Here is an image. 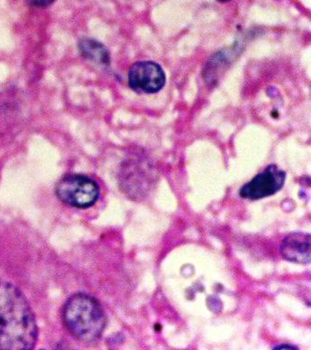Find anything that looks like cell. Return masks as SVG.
<instances>
[{"label":"cell","mask_w":311,"mask_h":350,"mask_svg":"<svg viewBox=\"0 0 311 350\" xmlns=\"http://www.w3.org/2000/svg\"><path fill=\"white\" fill-rule=\"evenodd\" d=\"M166 76L162 67L154 62H139L128 72V83L135 92L157 93L165 85Z\"/></svg>","instance_id":"5"},{"label":"cell","mask_w":311,"mask_h":350,"mask_svg":"<svg viewBox=\"0 0 311 350\" xmlns=\"http://www.w3.org/2000/svg\"><path fill=\"white\" fill-rule=\"evenodd\" d=\"M53 1L54 0H28V2L35 5V7H46V5H50Z\"/></svg>","instance_id":"8"},{"label":"cell","mask_w":311,"mask_h":350,"mask_svg":"<svg viewBox=\"0 0 311 350\" xmlns=\"http://www.w3.org/2000/svg\"><path fill=\"white\" fill-rule=\"evenodd\" d=\"M64 321L73 336L85 343H92L103 335L107 319L99 301L92 295L78 293L65 304Z\"/></svg>","instance_id":"2"},{"label":"cell","mask_w":311,"mask_h":350,"mask_svg":"<svg viewBox=\"0 0 311 350\" xmlns=\"http://www.w3.org/2000/svg\"><path fill=\"white\" fill-rule=\"evenodd\" d=\"M275 349H297L296 347L290 346V345H281V346L275 347Z\"/></svg>","instance_id":"9"},{"label":"cell","mask_w":311,"mask_h":350,"mask_svg":"<svg viewBox=\"0 0 311 350\" xmlns=\"http://www.w3.org/2000/svg\"><path fill=\"white\" fill-rule=\"evenodd\" d=\"M39 336L34 312L23 293L0 280V349H33Z\"/></svg>","instance_id":"1"},{"label":"cell","mask_w":311,"mask_h":350,"mask_svg":"<svg viewBox=\"0 0 311 350\" xmlns=\"http://www.w3.org/2000/svg\"><path fill=\"white\" fill-rule=\"evenodd\" d=\"M56 193L64 204L84 209L97 202L100 188L95 180L85 175L69 174L59 180Z\"/></svg>","instance_id":"3"},{"label":"cell","mask_w":311,"mask_h":350,"mask_svg":"<svg viewBox=\"0 0 311 350\" xmlns=\"http://www.w3.org/2000/svg\"><path fill=\"white\" fill-rule=\"evenodd\" d=\"M217 1L221 3H226L230 1V0H217Z\"/></svg>","instance_id":"10"},{"label":"cell","mask_w":311,"mask_h":350,"mask_svg":"<svg viewBox=\"0 0 311 350\" xmlns=\"http://www.w3.org/2000/svg\"><path fill=\"white\" fill-rule=\"evenodd\" d=\"M285 180L286 172L275 164H270L249 183H245L240 190L239 194L244 199H263L281 190Z\"/></svg>","instance_id":"4"},{"label":"cell","mask_w":311,"mask_h":350,"mask_svg":"<svg viewBox=\"0 0 311 350\" xmlns=\"http://www.w3.org/2000/svg\"><path fill=\"white\" fill-rule=\"evenodd\" d=\"M79 48H80L81 54L87 59L102 63V64H109L110 62L107 49L102 43L96 40L83 38L80 41Z\"/></svg>","instance_id":"7"},{"label":"cell","mask_w":311,"mask_h":350,"mask_svg":"<svg viewBox=\"0 0 311 350\" xmlns=\"http://www.w3.org/2000/svg\"><path fill=\"white\" fill-rule=\"evenodd\" d=\"M310 234L293 232L283 240L281 254L288 261L310 264L311 251Z\"/></svg>","instance_id":"6"}]
</instances>
